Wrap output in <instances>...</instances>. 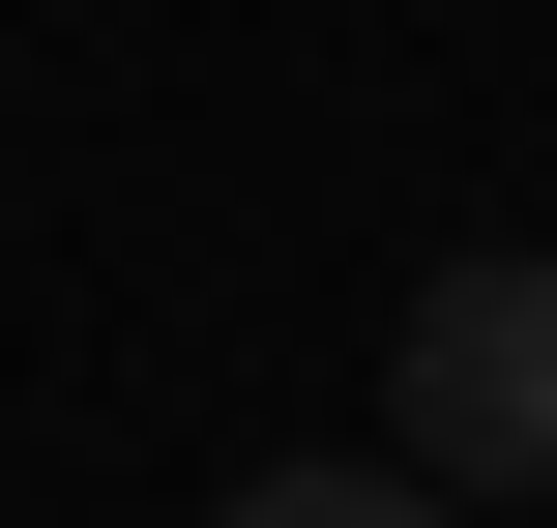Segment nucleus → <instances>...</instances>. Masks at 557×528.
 Listing matches in <instances>:
<instances>
[{
    "label": "nucleus",
    "mask_w": 557,
    "mask_h": 528,
    "mask_svg": "<svg viewBox=\"0 0 557 528\" xmlns=\"http://www.w3.org/2000/svg\"><path fill=\"white\" fill-rule=\"evenodd\" d=\"M382 441H411V500H557V265L529 235L382 323Z\"/></svg>",
    "instance_id": "nucleus-1"
},
{
    "label": "nucleus",
    "mask_w": 557,
    "mask_h": 528,
    "mask_svg": "<svg viewBox=\"0 0 557 528\" xmlns=\"http://www.w3.org/2000/svg\"><path fill=\"white\" fill-rule=\"evenodd\" d=\"M206 528H441V500H382V470H235Z\"/></svg>",
    "instance_id": "nucleus-2"
}]
</instances>
